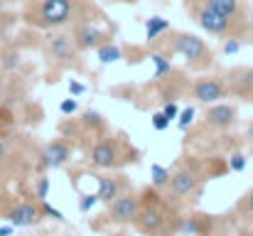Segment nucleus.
Masks as SVG:
<instances>
[{"instance_id":"nucleus-1","label":"nucleus","mask_w":253,"mask_h":236,"mask_svg":"<svg viewBox=\"0 0 253 236\" xmlns=\"http://www.w3.org/2000/svg\"><path fill=\"white\" fill-rule=\"evenodd\" d=\"M79 0H30L22 20L37 30H62L79 17Z\"/></svg>"},{"instance_id":"nucleus-2","label":"nucleus","mask_w":253,"mask_h":236,"mask_svg":"<svg viewBox=\"0 0 253 236\" xmlns=\"http://www.w3.org/2000/svg\"><path fill=\"white\" fill-rule=\"evenodd\" d=\"M169 52L172 54H179L189 69H209L214 64V54L211 49L207 47L204 40H199V35H192V32H172L169 35Z\"/></svg>"},{"instance_id":"nucleus-3","label":"nucleus","mask_w":253,"mask_h":236,"mask_svg":"<svg viewBox=\"0 0 253 236\" xmlns=\"http://www.w3.org/2000/svg\"><path fill=\"white\" fill-rule=\"evenodd\" d=\"M192 17H194V22L204 30V32H209V35H214V37H239V25L241 22H236V20H231V17H226V15H221V12H216V10H211V7H207V5H197V7H192Z\"/></svg>"},{"instance_id":"nucleus-4","label":"nucleus","mask_w":253,"mask_h":236,"mask_svg":"<svg viewBox=\"0 0 253 236\" xmlns=\"http://www.w3.org/2000/svg\"><path fill=\"white\" fill-rule=\"evenodd\" d=\"M128 153H135V150L128 148L126 143H118L116 138H103V141L93 143V148L88 153V160L98 170H116L126 160H133V157H126Z\"/></svg>"},{"instance_id":"nucleus-5","label":"nucleus","mask_w":253,"mask_h":236,"mask_svg":"<svg viewBox=\"0 0 253 236\" xmlns=\"http://www.w3.org/2000/svg\"><path fill=\"white\" fill-rule=\"evenodd\" d=\"M133 224H135L138 232H143V234H148V236H169L174 232V224H172V219L168 217V212L163 207H158V204L140 207V212H138V217H135Z\"/></svg>"},{"instance_id":"nucleus-6","label":"nucleus","mask_w":253,"mask_h":236,"mask_svg":"<svg viewBox=\"0 0 253 236\" xmlns=\"http://www.w3.org/2000/svg\"><path fill=\"white\" fill-rule=\"evenodd\" d=\"M44 47H47V57L59 64V67H67V64H74L79 49L74 45V37L59 32V30H49L47 40H44Z\"/></svg>"},{"instance_id":"nucleus-7","label":"nucleus","mask_w":253,"mask_h":236,"mask_svg":"<svg viewBox=\"0 0 253 236\" xmlns=\"http://www.w3.org/2000/svg\"><path fill=\"white\" fill-rule=\"evenodd\" d=\"M226 96H229V84L221 77H202L192 86V98H197L199 103H207V106L219 103Z\"/></svg>"},{"instance_id":"nucleus-8","label":"nucleus","mask_w":253,"mask_h":236,"mask_svg":"<svg viewBox=\"0 0 253 236\" xmlns=\"http://www.w3.org/2000/svg\"><path fill=\"white\" fill-rule=\"evenodd\" d=\"M72 37H74V45H77L79 52L98 49L101 45H106V42L111 40V35H108L103 27H98V25H93V22H88V20L79 22V25H74Z\"/></svg>"},{"instance_id":"nucleus-9","label":"nucleus","mask_w":253,"mask_h":236,"mask_svg":"<svg viewBox=\"0 0 253 236\" xmlns=\"http://www.w3.org/2000/svg\"><path fill=\"white\" fill-rule=\"evenodd\" d=\"M140 207L143 204H140V199L133 192H123L113 202H108V217L116 224H133L138 212H140Z\"/></svg>"},{"instance_id":"nucleus-10","label":"nucleus","mask_w":253,"mask_h":236,"mask_svg":"<svg viewBox=\"0 0 253 236\" xmlns=\"http://www.w3.org/2000/svg\"><path fill=\"white\" fill-rule=\"evenodd\" d=\"M204 121H207V126H211L214 131H229V128L239 121V108L231 106V103H224V101L211 103V106L207 108V113H204Z\"/></svg>"},{"instance_id":"nucleus-11","label":"nucleus","mask_w":253,"mask_h":236,"mask_svg":"<svg viewBox=\"0 0 253 236\" xmlns=\"http://www.w3.org/2000/svg\"><path fill=\"white\" fill-rule=\"evenodd\" d=\"M69 157H72L69 143H64V141H52V143H47V145L42 148V157H40V160H42V167L57 170V167L67 165Z\"/></svg>"},{"instance_id":"nucleus-12","label":"nucleus","mask_w":253,"mask_h":236,"mask_svg":"<svg viewBox=\"0 0 253 236\" xmlns=\"http://www.w3.org/2000/svg\"><path fill=\"white\" fill-rule=\"evenodd\" d=\"M229 94L241 96V98H253V67H241L229 72Z\"/></svg>"},{"instance_id":"nucleus-13","label":"nucleus","mask_w":253,"mask_h":236,"mask_svg":"<svg viewBox=\"0 0 253 236\" xmlns=\"http://www.w3.org/2000/svg\"><path fill=\"white\" fill-rule=\"evenodd\" d=\"M42 217H44L42 207H37L32 202H22L7 212V219L12 227H35L37 222H42Z\"/></svg>"},{"instance_id":"nucleus-14","label":"nucleus","mask_w":253,"mask_h":236,"mask_svg":"<svg viewBox=\"0 0 253 236\" xmlns=\"http://www.w3.org/2000/svg\"><path fill=\"white\" fill-rule=\"evenodd\" d=\"M194 189H197V175H194V172H189V170H177V172L169 177V185H168L169 199H184V197H189Z\"/></svg>"},{"instance_id":"nucleus-15","label":"nucleus","mask_w":253,"mask_h":236,"mask_svg":"<svg viewBox=\"0 0 253 236\" xmlns=\"http://www.w3.org/2000/svg\"><path fill=\"white\" fill-rule=\"evenodd\" d=\"M96 182H98L96 194H98V199H101L103 204L113 202L118 194H123V192L128 189V180H121V177H98Z\"/></svg>"},{"instance_id":"nucleus-16","label":"nucleus","mask_w":253,"mask_h":236,"mask_svg":"<svg viewBox=\"0 0 253 236\" xmlns=\"http://www.w3.org/2000/svg\"><path fill=\"white\" fill-rule=\"evenodd\" d=\"M202 5H207V7H211V10H216V12H221V15H226V17H231V20H236V22H244L241 17H244V0H199Z\"/></svg>"},{"instance_id":"nucleus-17","label":"nucleus","mask_w":253,"mask_h":236,"mask_svg":"<svg viewBox=\"0 0 253 236\" xmlns=\"http://www.w3.org/2000/svg\"><path fill=\"white\" fill-rule=\"evenodd\" d=\"M165 32H169V20H165V17H150V20H145V37H148V42H155Z\"/></svg>"},{"instance_id":"nucleus-18","label":"nucleus","mask_w":253,"mask_h":236,"mask_svg":"<svg viewBox=\"0 0 253 236\" xmlns=\"http://www.w3.org/2000/svg\"><path fill=\"white\" fill-rule=\"evenodd\" d=\"M118 59H123V49H121L118 45L106 42V45L98 47V62H101V64H113V62H118Z\"/></svg>"},{"instance_id":"nucleus-19","label":"nucleus","mask_w":253,"mask_h":236,"mask_svg":"<svg viewBox=\"0 0 253 236\" xmlns=\"http://www.w3.org/2000/svg\"><path fill=\"white\" fill-rule=\"evenodd\" d=\"M150 59H153V64H155V74H153V79H165L169 72H172V64H169V59L165 54L155 52V54H150Z\"/></svg>"},{"instance_id":"nucleus-20","label":"nucleus","mask_w":253,"mask_h":236,"mask_svg":"<svg viewBox=\"0 0 253 236\" xmlns=\"http://www.w3.org/2000/svg\"><path fill=\"white\" fill-rule=\"evenodd\" d=\"M82 126H84V128H91V131H101V128L106 126V121H103V116H101L98 111H84V113H82Z\"/></svg>"},{"instance_id":"nucleus-21","label":"nucleus","mask_w":253,"mask_h":236,"mask_svg":"<svg viewBox=\"0 0 253 236\" xmlns=\"http://www.w3.org/2000/svg\"><path fill=\"white\" fill-rule=\"evenodd\" d=\"M150 175H153V185H155V187H160V189H165V187H168L169 177H172V175H169V170L168 167H163V165H153V167H150Z\"/></svg>"},{"instance_id":"nucleus-22","label":"nucleus","mask_w":253,"mask_h":236,"mask_svg":"<svg viewBox=\"0 0 253 236\" xmlns=\"http://www.w3.org/2000/svg\"><path fill=\"white\" fill-rule=\"evenodd\" d=\"M194 116H197L194 106H187V108L179 113V118H177V126H179V131H187V128L194 123Z\"/></svg>"},{"instance_id":"nucleus-23","label":"nucleus","mask_w":253,"mask_h":236,"mask_svg":"<svg viewBox=\"0 0 253 236\" xmlns=\"http://www.w3.org/2000/svg\"><path fill=\"white\" fill-rule=\"evenodd\" d=\"M246 165H249V157L244 153H231V157H229V170L231 172H244Z\"/></svg>"},{"instance_id":"nucleus-24","label":"nucleus","mask_w":253,"mask_h":236,"mask_svg":"<svg viewBox=\"0 0 253 236\" xmlns=\"http://www.w3.org/2000/svg\"><path fill=\"white\" fill-rule=\"evenodd\" d=\"M98 202H101L98 194H82V197H79V212H91Z\"/></svg>"},{"instance_id":"nucleus-25","label":"nucleus","mask_w":253,"mask_h":236,"mask_svg":"<svg viewBox=\"0 0 253 236\" xmlns=\"http://www.w3.org/2000/svg\"><path fill=\"white\" fill-rule=\"evenodd\" d=\"M40 207H42V212H44V214H47L49 219H57V222H67V217H64V212H59V209H54V207H52V204H49L47 199H42V204H40Z\"/></svg>"},{"instance_id":"nucleus-26","label":"nucleus","mask_w":253,"mask_h":236,"mask_svg":"<svg viewBox=\"0 0 253 236\" xmlns=\"http://www.w3.org/2000/svg\"><path fill=\"white\" fill-rule=\"evenodd\" d=\"M2 67L5 69H17L20 67V52H15V49L12 52H5L2 54Z\"/></svg>"},{"instance_id":"nucleus-27","label":"nucleus","mask_w":253,"mask_h":236,"mask_svg":"<svg viewBox=\"0 0 253 236\" xmlns=\"http://www.w3.org/2000/svg\"><path fill=\"white\" fill-rule=\"evenodd\" d=\"M241 40L239 37H226V42H224V54H239L241 52Z\"/></svg>"},{"instance_id":"nucleus-28","label":"nucleus","mask_w":253,"mask_h":236,"mask_svg":"<svg viewBox=\"0 0 253 236\" xmlns=\"http://www.w3.org/2000/svg\"><path fill=\"white\" fill-rule=\"evenodd\" d=\"M77 111H79V101H77L74 96L59 103V113H64V116H72V113H77Z\"/></svg>"},{"instance_id":"nucleus-29","label":"nucleus","mask_w":253,"mask_h":236,"mask_svg":"<svg viewBox=\"0 0 253 236\" xmlns=\"http://www.w3.org/2000/svg\"><path fill=\"white\" fill-rule=\"evenodd\" d=\"M249 219H253V189H249L246 194H244V199H241V207H239Z\"/></svg>"},{"instance_id":"nucleus-30","label":"nucleus","mask_w":253,"mask_h":236,"mask_svg":"<svg viewBox=\"0 0 253 236\" xmlns=\"http://www.w3.org/2000/svg\"><path fill=\"white\" fill-rule=\"evenodd\" d=\"M172 123L168 116L163 113V111H158V113H153V128L155 131H168V126Z\"/></svg>"},{"instance_id":"nucleus-31","label":"nucleus","mask_w":253,"mask_h":236,"mask_svg":"<svg viewBox=\"0 0 253 236\" xmlns=\"http://www.w3.org/2000/svg\"><path fill=\"white\" fill-rule=\"evenodd\" d=\"M12 22H15V17H12V15H7V12H0V40L7 35V30L12 27Z\"/></svg>"},{"instance_id":"nucleus-32","label":"nucleus","mask_w":253,"mask_h":236,"mask_svg":"<svg viewBox=\"0 0 253 236\" xmlns=\"http://www.w3.org/2000/svg\"><path fill=\"white\" fill-rule=\"evenodd\" d=\"M47 194H49V177H40V182H37V197H40V202L42 199H47Z\"/></svg>"},{"instance_id":"nucleus-33","label":"nucleus","mask_w":253,"mask_h":236,"mask_svg":"<svg viewBox=\"0 0 253 236\" xmlns=\"http://www.w3.org/2000/svg\"><path fill=\"white\" fill-rule=\"evenodd\" d=\"M69 94L77 98V96H84L86 94V86L84 84H79V81H69Z\"/></svg>"},{"instance_id":"nucleus-34","label":"nucleus","mask_w":253,"mask_h":236,"mask_svg":"<svg viewBox=\"0 0 253 236\" xmlns=\"http://www.w3.org/2000/svg\"><path fill=\"white\" fill-rule=\"evenodd\" d=\"M163 113H165L169 121H172V118H177V116H179V108H177V103H172V101H169V103H165Z\"/></svg>"},{"instance_id":"nucleus-35","label":"nucleus","mask_w":253,"mask_h":236,"mask_svg":"<svg viewBox=\"0 0 253 236\" xmlns=\"http://www.w3.org/2000/svg\"><path fill=\"white\" fill-rule=\"evenodd\" d=\"M5 157H7V141L0 136V162H2Z\"/></svg>"},{"instance_id":"nucleus-36","label":"nucleus","mask_w":253,"mask_h":236,"mask_svg":"<svg viewBox=\"0 0 253 236\" xmlns=\"http://www.w3.org/2000/svg\"><path fill=\"white\" fill-rule=\"evenodd\" d=\"M0 236H12V224L10 227H0Z\"/></svg>"},{"instance_id":"nucleus-37","label":"nucleus","mask_w":253,"mask_h":236,"mask_svg":"<svg viewBox=\"0 0 253 236\" xmlns=\"http://www.w3.org/2000/svg\"><path fill=\"white\" fill-rule=\"evenodd\" d=\"M12 2H20V0H0V7L2 5H12Z\"/></svg>"},{"instance_id":"nucleus-38","label":"nucleus","mask_w":253,"mask_h":236,"mask_svg":"<svg viewBox=\"0 0 253 236\" xmlns=\"http://www.w3.org/2000/svg\"><path fill=\"white\" fill-rule=\"evenodd\" d=\"M111 2H135V0H111Z\"/></svg>"},{"instance_id":"nucleus-39","label":"nucleus","mask_w":253,"mask_h":236,"mask_svg":"<svg viewBox=\"0 0 253 236\" xmlns=\"http://www.w3.org/2000/svg\"><path fill=\"white\" fill-rule=\"evenodd\" d=\"M249 138H253V123L249 126Z\"/></svg>"}]
</instances>
